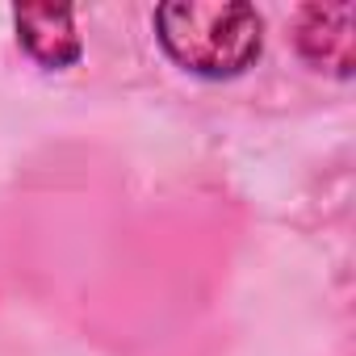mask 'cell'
Returning a JSON list of instances; mask_svg holds the SVG:
<instances>
[{"instance_id": "obj_1", "label": "cell", "mask_w": 356, "mask_h": 356, "mask_svg": "<svg viewBox=\"0 0 356 356\" xmlns=\"http://www.w3.org/2000/svg\"><path fill=\"white\" fill-rule=\"evenodd\" d=\"M155 34L172 63L206 80L243 76L264 51V22L243 0H168Z\"/></svg>"}, {"instance_id": "obj_2", "label": "cell", "mask_w": 356, "mask_h": 356, "mask_svg": "<svg viewBox=\"0 0 356 356\" xmlns=\"http://www.w3.org/2000/svg\"><path fill=\"white\" fill-rule=\"evenodd\" d=\"M352 30H356V9L352 5H306L298 13L293 42H298V55L310 67L348 80L352 67H356V34Z\"/></svg>"}, {"instance_id": "obj_3", "label": "cell", "mask_w": 356, "mask_h": 356, "mask_svg": "<svg viewBox=\"0 0 356 356\" xmlns=\"http://www.w3.org/2000/svg\"><path fill=\"white\" fill-rule=\"evenodd\" d=\"M13 26H17L26 55L38 59L42 67H67L80 59V34H76L72 9H63V5H17Z\"/></svg>"}]
</instances>
